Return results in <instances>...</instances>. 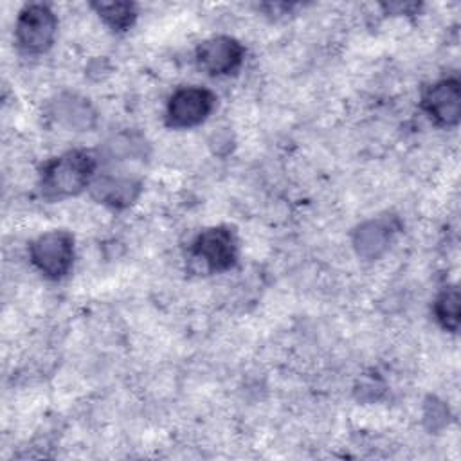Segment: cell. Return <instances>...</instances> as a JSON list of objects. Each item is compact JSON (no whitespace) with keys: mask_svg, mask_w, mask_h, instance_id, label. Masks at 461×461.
Masks as SVG:
<instances>
[{"mask_svg":"<svg viewBox=\"0 0 461 461\" xmlns=\"http://www.w3.org/2000/svg\"><path fill=\"white\" fill-rule=\"evenodd\" d=\"M97 157L86 149H70L49 160L40 176L41 194L49 200H61L79 194L95 178Z\"/></svg>","mask_w":461,"mask_h":461,"instance_id":"obj_1","label":"cell"},{"mask_svg":"<svg viewBox=\"0 0 461 461\" xmlns=\"http://www.w3.org/2000/svg\"><path fill=\"white\" fill-rule=\"evenodd\" d=\"M29 258L45 277L61 279L74 265V236L63 229L47 230L31 241Z\"/></svg>","mask_w":461,"mask_h":461,"instance_id":"obj_2","label":"cell"},{"mask_svg":"<svg viewBox=\"0 0 461 461\" xmlns=\"http://www.w3.org/2000/svg\"><path fill=\"white\" fill-rule=\"evenodd\" d=\"M58 32V18L54 11L45 4L25 5L14 23L16 45L25 54L47 52Z\"/></svg>","mask_w":461,"mask_h":461,"instance_id":"obj_3","label":"cell"},{"mask_svg":"<svg viewBox=\"0 0 461 461\" xmlns=\"http://www.w3.org/2000/svg\"><path fill=\"white\" fill-rule=\"evenodd\" d=\"M216 97L203 86H180L166 104V124L175 130H189L202 124L214 110Z\"/></svg>","mask_w":461,"mask_h":461,"instance_id":"obj_4","label":"cell"},{"mask_svg":"<svg viewBox=\"0 0 461 461\" xmlns=\"http://www.w3.org/2000/svg\"><path fill=\"white\" fill-rule=\"evenodd\" d=\"M193 256L211 272L229 270L238 258V241L234 232L223 225L202 230L193 241Z\"/></svg>","mask_w":461,"mask_h":461,"instance_id":"obj_5","label":"cell"},{"mask_svg":"<svg viewBox=\"0 0 461 461\" xmlns=\"http://www.w3.org/2000/svg\"><path fill=\"white\" fill-rule=\"evenodd\" d=\"M245 58L243 45L230 36H212L196 49V65L207 76H227L240 68Z\"/></svg>","mask_w":461,"mask_h":461,"instance_id":"obj_6","label":"cell"},{"mask_svg":"<svg viewBox=\"0 0 461 461\" xmlns=\"http://www.w3.org/2000/svg\"><path fill=\"white\" fill-rule=\"evenodd\" d=\"M425 113L438 126H456L461 117V85L456 77H447L427 88L421 99Z\"/></svg>","mask_w":461,"mask_h":461,"instance_id":"obj_7","label":"cell"},{"mask_svg":"<svg viewBox=\"0 0 461 461\" xmlns=\"http://www.w3.org/2000/svg\"><path fill=\"white\" fill-rule=\"evenodd\" d=\"M396 230L398 223L393 216H378L360 223L353 232L355 252L367 261L378 259L389 249Z\"/></svg>","mask_w":461,"mask_h":461,"instance_id":"obj_8","label":"cell"},{"mask_svg":"<svg viewBox=\"0 0 461 461\" xmlns=\"http://www.w3.org/2000/svg\"><path fill=\"white\" fill-rule=\"evenodd\" d=\"M90 191L97 202L113 209H124L140 194V182L130 176L101 175L92 180Z\"/></svg>","mask_w":461,"mask_h":461,"instance_id":"obj_9","label":"cell"},{"mask_svg":"<svg viewBox=\"0 0 461 461\" xmlns=\"http://www.w3.org/2000/svg\"><path fill=\"white\" fill-rule=\"evenodd\" d=\"M52 115L59 124L76 131L90 130L95 122V112L92 104L88 99L77 94H61L52 103Z\"/></svg>","mask_w":461,"mask_h":461,"instance_id":"obj_10","label":"cell"},{"mask_svg":"<svg viewBox=\"0 0 461 461\" xmlns=\"http://www.w3.org/2000/svg\"><path fill=\"white\" fill-rule=\"evenodd\" d=\"M459 290L456 286L443 288L434 301V317L447 331H457L459 328Z\"/></svg>","mask_w":461,"mask_h":461,"instance_id":"obj_11","label":"cell"},{"mask_svg":"<svg viewBox=\"0 0 461 461\" xmlns=\"http://www.w3.org/2000/svg\"><path fill=\"white\" fill-rule=\"evenodd\" d=\"M92 7L113 31L130 29L137 18L135 5L130 2H95Z\"/></svg>","mask_w":461,"mask_h":461,"instance_id":"obj_12","label":"cell"}]
</instances>
